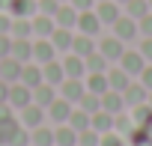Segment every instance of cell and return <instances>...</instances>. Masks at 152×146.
I'll return each instance as SVG.
<instances>
[{"label":"cell","mask_w":152,"mask_h":146,"mask_svg":"<svg viewBox=\"0 0 152 146\" xmlns=\"http://www.w3.org/2000/svg\"><path fill=\"white\" fill-rule=\"evenodd\" d=\"M15 131H18V122H15V116H12V113L0 116V143H9Z\"/></svg>","instance_id":"obj_29"},{"label":"cell","mask_w":152,"mask_h":146,"mask_svg":"<svg viewBox=\"0 0 152 146\" xmlns=\"http://www.w3.org/2000/svg\"><path fill=\"white\" fill-rule=\"evenodd\" d=\"M90 93H96V96H102V93H107L110 87H107V72H90V78H87V84H84Z\"/></svg>","instance_id":"obj_22"},{"label":"cell","mask_w":152,"mask_h":146,"mask_svg":"<svg viewBox=\"0 0 152 146\" xmlns=\"http://www.w3.org/2000/svg\"><path fill=\"white\" fill-rule=\"evenodd\" d=\"M140 54H143V60H152V36H146V39H143Z\"/></svg>","instance_id":"obj_44"},{"label":"cell","mask_w":152,"mask_h":146,"mask_svg":"<svg viewBox=\"0 0 152 146\" xmlns=\"http://www.w3.org/2000/svg\"><path fill=\"white\" fill-rule=\"evenodd\" d=\"M137 30H140V33H143V36H152V12H149V15H143V18H140V24H137Z\"/></svg>","instance_id":"obj_40"},{"label":"cell","mask_w":152,"mask_h":146,"mask_svg":"<svg viewBox=\"0 0 152 146\" xmlns=\"http://www.w3.org/2000/svg\"><path fill=\"white\" fill-rule=\"evenodd\" d=\"M54 99H57V90H54L51 84H45V81H42L39 87H33V104H39V107H45V110H48V104H51Z\"/></svg>","instance_id":"obj_15"},{"label":"cell","mask_w":152,"mask_h":146,"mask_svg":"<svg viewBox=\"0 0 152 146\" xmlns=\"http://www.w3.org/2000/svg\"><path fill=\"white\" fill-rule=\"evenodd\" d=\"M140 84H143V87L152 93V66H146V69L140 72Z\"/></svg>","instance_id":"obj_42"},{"label":"cell","mask_w":152,"mask_h":146,"mask_svg":"<svg viewBox=\"0 0 152 146\" xmlns=\"http://www.w3.org/2000/svg\"><path fill=\"white\" fill-rule=\"evenodd\" d=\"M6 9L12 12V18H30L36 12V0H6Z\"/></svg>","instance_id":"obj_16"},{"label":"cell","mask_w":152,"mask_h":146,"mask_svg":"<svg viewBox=\"0 0 152 146\" xmlns=\"http://www.w3.org/2000/svg\"><path fill=\"white\" fill-rule=\"evenodd\" d=\"M119 3H128V0H119Z\"/></svg>","instance_id":"obj_49"},{"label":"cell","mask_w":152,"mask_h":146,"mask_svg":"<svg viewBox=\"0 0 152 146\" xmlns=\"http://www.w3.org/2000/svg\"><path fill=\"white\" fill-rule=\"evenodd\" d=\"M54 27H57V24H54L51 15H42V12H39V15L33 18V33H36L39 39H48V36L54 33Z\"/></svg>","instance_id":"obj_23"},{"label":"cell","mask_w":152,"mask_h":146,"mask_svg":"<svg viewBox=\"0 0 152 146\" xmlns=\"http://www.w3.org/2000/svg\"><path fill=\"white\" fill-rule=\"evenodd\" d=\"M45 78H42V66H30V63H24V69H21V84H27L30 90L33 87H39Z\"/></svg>","instance_id":"obj_25"},{"label":"cell","mask_w":152,"mask_h":146,"mask_svg":"<svg viewBox=\"0 0 152 146\" xmlns=\"http://www.w3.org/2000/svg\"><path fill=\"white\" fill-rule=\"evenodd\" d=\"M57 9H60V0H36V12H42V15H51L54 18Z\"/></svg>","instance_id":"obj_36"},{"label":"cell","mask_w":152,"mask_h":146,"mask_svg":"<svg viewBox=\"0 0 152 146\" xmlns=\"http://www.w3.org/2000/svg\"><path fill=\"white\" fill-rule=\"evenodd\" d=\"M3 3H6V0H0V6H3Z\"/></svg>","instance_id":"obj_48"},{"label":"cell","mask_w":152,"mask_h":146,"mask_svg":"<svg viewBox=\"0 0 152 146\" xmlns=\"http://www.w3.org/2000/svg\"><path fill=\"white\" fill-rule=\"evenodd\" d=\"M69 3L78 9V12H87V9H93V3H96V0H69Z\"/></svg>","instance_id":"obj_43"},{"label":"cell","mask_w":152,"mask_h":146,"mask_svg":"<svg viewBox=\"0 0 152 146\" xmlns=\"http://www.w3.org/2000/svg\"><path fill=\"white\" fill-rule=\"evenodd\" d=\"M30 146H33V143H30Z\"/></svg>","instance_id":"obj_52"},{"label":"cell","mask_w":152,"mask_h":146,"mask_svg":"<svg viewBox=\"0 0 152 146\" xmlns=\"http://www.w3.org/2000/svg\"><path fill=\"white\" fill-rule=\"evenodd\" d=\"M102 143V134L96 131V128H84V131H78V146H99Z\"/></svg>","instance_id":"obj_35"},{"label":"cell","mask_w":152,"mask_h":146,"mask_svg":"<svg viewBox=\"0 0 152 146\" xmlns=\"http://www.w3.org/2000/svg\"><path fill=\"white\" fill-rule=\"evenodd\" d=\"M99 146H125V143H122V137H116V134L107 131V134H102V143Z\"/></svg>","instance_id":"obj_41"},{"label":"cell","mask_w":152,"mask_h":146,"mask_svg":"<svg viewBox=\"0 0 152 146\" xmlns=\"http://www.w3.org/2000/svg\"><path fill=\"white\" fill-rule=\"evenodd\" d=\"M48 39H51V45H54L57 51H72V42H75V36H72L69 27H54V33H51Z\"/></svg>","instance_id":"obj_14"},{"label":"cell","mask_w":152,"mask_h":146,"mask_svg":"<svg viewBox=\"0 0 152 146\" xmlns=\"http://www.w3.org/2000/svg\"><path fill=\"white\" fill-rule=\"evenodd\" d=\"M9 146H30V134L18 128V131L12 134V140H9Z\"/></svg>","instance_id":"obj_38"},{"label":"cell","mask_w":152,"mask_h":146,"mask_svg":"<svg viewBox=\"0 0 152 146\" xmlns=\"http://www.w3.org/2000/svg\"><path fill=\"white\" fill-rule=\"evenodd\" d=\"M54 24L57 27H75V24H78V9H75L72 3H60V9L54 12Z\"/></svg>","instance_id":"obj_8"},{"label":"cell","mask_w":152,"mask_h":146,"mask_svg":"<svg viewBox=\"0 0 152 146\" xmlns=\"http://www.w3.org/2000/svg\"><path fill=\"white\" fill-rule=\"evenodd\" d=\"M128 84H131V75H128L125 69H113V72H107V87H110V90L122 93Z\"/></svg>","instance_id":"obj_26"},{"label":"cell","mask_w":152,"mask_h":146,"mask_svg":"<svg viewBox=\"0 0 152 146\" xmlns=\"http://www.w3.org/2000/svg\"><path fill=\"white\" fill-rule=\"evenodd\" d=\"M60 3H69V0H60Z\"/></svg>","instance_id":"obj_50"},{"label":"cell","mask_w":152,"mask_h":146,"mask_svg":"<svg viewBox=\"0 0 152 146\" xmlns=\"http://www.w3.org/2000/svg\"><path fill=\"white\" fill-rule=\"evenodd\" d=\"M125 9H128V18H134V21H140L143 15L152 12V9H149V0H128Z\"/></svg>","instance_id":"obj_31"},{"label":"cell","mask_w":152,"mask_h":146,"mask_svg":"<svg viewBox=\"0 0 152 146\" xmlns=\"http://www.w3.org/2000/svg\"><path fill=\"white\" fill-rule=\"evenodd\" d=\"M54 54H57V48L51 45V39H39V42H33V60H36L39 66L51 63V60H54Z\"/></svg>","instance_id":"obj_11"},{"label":"cell","mask_w":152,"mask_h":146,"mask_svg":"<svg viewBox=\"0 0 152 146\" xmlns=\"http://www.w3.org/2000/svg\"><path fill=\"white\" fill-rule=\"evenodd\" d=\"M42 78H45V84H51V87H60L63 81H66V72H63V66L60 63H45L42 66Z\"/></svg>","instance_id":"obj_17"},{"label":"cell","mask_w":152,"mask_h":146,"mask_svg":"<svg viewBox=\"0 0 152 146\" xmlns=\"http://www.w3.org/2000/svg\"><path fill=\"white\" fill-rule=\"evenodd\" d=\"M149 9H152V0H149Z\"/></svg>","instance_id":"obj_51"},{"label":"cell","mask_w":152,"mask_h":146,"mask_svg":"<svg viewBox=\"0 0 152 146\" xmlns=\"http://www.w3.org/2000/svg\"><path fill=\"white\" fill-rule=\"evenodd\" d=\"M90 113L87 110H72V116H69V125L75 128V131H84V128H90Z\"/></svg>","instance_id":"obj_34"},{"label":"cell","mask_w":152,"mask_h":146,"mask_svg":"<svg viewBox=\"0 0 152 146\" xmlns=\"http://www.w3.org/2000/svg\"><path fill=\"white\" fill-rule=\"evenodd\" d=\"M119 69H125L128 75H140V72L146 69V60H143L140 51H122V57H119Z\"/></svg>","instance_id":"obj_5"},{"label":"cell","mask_w":152,"mask_h":146,"mask_svg":"<svg viewBox=\"0 0 152 146\" xmlns=\"http://www.w3.org/2000/svg\"><path fill=\"white\" fill-rule=\"evenodd\" d=\"M9 57H15L18 63H30L33 60V42H27V39H12V54Z\"/></svg>","instance_id":"obj_21"},{"label":"cell","mask_w":152,"mask_h":146,"mask_svg":"<svg viewBox=\"0 0 152 146\" xmlns=\"http://www.w3.org/2000/svg\"><path fill=\"white\" fill-rule=\"evenodd\" d=\"M72 110H75V107H72V101H66L63 96H57V99H54V101L48 104V116H51V119H54L57 125H63V122H69V116H72Z\"/></svg>","instance_id":"obj_3"},{"label":"cell","mask_w":152,"mask_h":146,"mask_svg":"<svg viewBox=\"0 0 152 146\" xmlns=\"http://www.w3.org/2000/svg\"><path fill=\"white\" fill-rule=\"evenodd\" d=\"M60 93H63V99H66V101L78 104V101H81V96L87 93V87H84V81H81V78H66V81L60 84Z\"/></svg>","instance_id":"obj_4"},{"label":"cell","mask_w":152,"mask_h":146,"mask_svg":"<svg viewBox=\"0 0 152 146\" xmlns=\"http://www.w3.org/2000/svg\"><path fill=\"white\" fill-rule=\"evenodd\" d=\"M84 66H87V72H104V69H107V60H104V54L96 48L90 57H84Z\"/></svg>","instance_id":"obj_33"},{"label":"cell","mask_w":152,"mask_h":146,"mask_svg":"<svg viewBox=\"0 0 152 146\" xmlns=\"http://www.w3.org/2000/svg\"><path fill=\"white\" fill-rule=\"evenodd\" d=\"M15 39H27L33 33V21L30 18H12V30H9Z\"/></svg>","instance_id":"obj_32"},{"label":"cell","mask_w":152,"mask_h":146,"mask_svg":"<svg viewBox=\"0 0 152 146\" xmlns=\"http://www.w3.org/2000/svg\"><path fill=\"white\" fill-rule=\"evenodd\" d=\"M6 101H9V84L0 81V104H6Z\"/></svg>","instance_id":"obj_46"},{"label":"cell","mask_w":152,"mask_h":146,"mask_svg":"<svg viewBox=\"0 0 152 146\" xmlns=\"http://www.w3.org/2000/svg\"><path fill=\"white\" fill-rule=\"evenodd\" d=\"M21 69H24V63H18L15 57H3V60H0V81L18 84L21 81Z\"/></svg>","instance_id":"obj_2"},{"label":"cell","mask_w":152,"mask_h":146,"mask_svg":"<svg viewBox=\"0 0 152 146\" xmlns=\"http://www.w3.org/2000/svg\"><path fill=\"white\" fill-rule=\"evenodd\" d=\"M146 87L143 84H128L125 90H122V99H125V104H131V107H137V104H143L146 101Z\"/></svg>","instance_id":"obj_18"},{"label":"cell","mask_w":152,"mask_h":146,"mask_svg":"<svg viewBox=\"0 0 152 146\" xmlns=\"http://www.w3.org/2000/svg\"><path fill=\"white\" fill-rule=\"evenodd\" d=\"M9 30H12V18L0 12V33H9Z\"/></svg>","instance_id":"obj_45"},{"label":"cell","mask_w":152,"mask_h":146,"mask_svg":"<svg viewBox=\"0 0 152 146\" xmlns=\"http://www.w3.org/2000/svg\"><path fill=\"white\" fill-rule=\"evenodd\" d=\"M99 51H102V54H104V60L110 63V60H119L125 48H122V39H116V36H107V39H102V42H99Z\"/></svg>","instance_id":"obj_10"},{"label":"cell","mask_w":152,"mask_h":146,"mask_svg":"<svg viewBox=\"0 0 152 146\" xmlns=\"http://www.w3.org/2000/svg\"><path fill=\"white\" fill-rule=\"evenodd\" d=\"M96 15H99V21H102V24H113V21L119 18V6L113 3V0H99Z\"/></svg>","instance_id":"obj_20"},{"label":"cell","mask_w":152,"mask_h":146,"mask_svg":"<svg viewBox=\"0 0 152 146\" xmlns=\"http://www.w3.org/2000/svg\"><path fill=\"white\" fill-rule=\"evenodd\" d=\"M27 104H33V90L27 87V84H9V107H15V110H24Z\"/></svg>","instance_id":"obj_1"},{"label":"cell","mask_w":152,"mask_h":146,"mask_svg":"<svg viewBox=\"0 0 152 146\" xmlns=\"http://www.w3.org/2000/svg\"><path fill=\"white\" fill-rule=\"evenodd\" d=\"M122 107H125V99H122V93H116V90H107V93H102V110H107V113H122Z\"/></svg>","instance_id":"obj_12"},{"label":"cell","mask_w":152,"mask_h":146,"mask_svg":"<svg viewBox=\"0 0 152 146\" xmlns=\"http://www.w3.org/2000/svg\"><path fill=\"white\" fill-rule=\"evenodd\" d=\"M90 128H96L99 134H107V131H113V113H107V110H99V113H93V119H90Z\"/></svg>","instance_id":"obj_24"},{"label":"cell","mask_w":152,"mask_h":146,"mask_svg":"<svg viewBox=\"0 0 152 146\" xmlns=\"http://www.w3.org/2000/svg\"><path fill=\"white\" fill-rule=\"evenodd\" d=\"M9 54H12V39H9V33H0V60Z\"/></svg>","instance_id":"obj_39"},{"label":"cell","mask_w":152,"mask_h":146,"mask_svg":"<svg viewBox=\"0 0 152 146\" xmlns=\"http://www.w3.org/2000/svg\"><path fill=\"white\" fill-rule=\"evenodd\" d=\"M54 146H78V131H75L69 122L54 128Z\"/></svg>","instance_id":"obj_9"},{"label":"cell","mask_w":152,"mask_h":146,"mask_svg":"<svg viewBox=\"0 0 152 146\" xmlns=\"http://www.w3.org/2000/svg\"><path fill=\"white\" fill-rule=\"evenodd\" d=\"M78 104H81V110H87V113L93 116V113H99V110H102V96H96V93H90V90H87V93L81 96V101H78Z\"/></svg>","instance_id":"obj_30"},{"label":"cell","mask_w":152,"mask_h":146,"mask_svg":"<svg viewBox=\"0 0 152 146\" xmlns=\"http://www.w3.org/2000/svg\"><path fill=\"white\" fill-rule=\"evenodd\" d=\"M146 104H149V107H152V93H149V96H146Z\"/></svg>","instance_id":"obj_47"},{"label":"cell","mask_w":152,"mask_h":146,"mask_svg":"<svg viewBox=\"0 0 152 146\" xmlns=\"http://www.w3.org/2000/svg\"><path fill=\"white\" fill-rule=\"evenodd\" d=\"M63 72H66V78H84V75H87L84 57H78V54H69V57L63 60Z\"/></svg>","instance_id":"obj_13"},{"label":"cell","mask_w":152,"mask_h":146,"mask_svg":"<svg viewBox=\"0 0 152 146\" xmlns=\"http://www.w3.org/2000/svg\"><path fill=\"white\" fill-rule=\"evenodd\" d=\"M93 51H96L93 36H84V33H78V36H75V42H72V54H78V57H90Z\"/></svg>","instance_id":"obj_27"},{"label":"cell","mask_w":152,"mask_h":146,"mask_svg":"<svg viewBox=\"0 0 152 146\" xmlns=\"http://www.w3.org/2000/svg\"><path fill=\"white\" fill-rule=\"evenodd\" d=\"M113 36L122 39V42H131V39L137 36V24H134V18H128V15L122 18V15H119V18L113 21Z\"/></svg>","instance_id":"obj_7"},{"label":"cell","mask_w":152,"mask_h":146,"mask_svg":"<svg viewBox=\"0 0 152 146\" xmlns=\"http://www.w3.org/2000/svg\"><path fill=\"white\" fill-rule=\"evenodd\" d=\"M113 128H116V131H122V134H131V131H134V122H131L128 116L116 113V116H113Z\"/></svg>","instance_id":"obj_37"},{"label":"cell","mask_w":152,"mask_h":146,"mask_svg":"<svg viewBox=\"0 0 152 146\" xmlns=\"http://www.w3.org/2000/svg\"><path fill=\"white\" fill-rule=\"evenodd\" d=\"M30 143L33 146H54V131L45 125H36V128H30Z\"/></svg>","instance_id":"obj_28"},{"label":"cell","mask_w":152,"mask_h":146,"mask_svg":"<svg viewBox=\"0 0 152 146\" xmlns=\"http://www.w3.org/2000/svg\"><path fill=\"white\" fill-rule=\"evenodd\" d=\"M75 27H78L84 36H96L102 30V21H99V15L93 9H87V12H78V24H75Z\"/></svg>","instance_id":"obj_6"},{"label":"cell","mask_w":152,"mask_h":146,"mask_svg":"<svg viewBox=\"0 0 152 146\" xmlns=\"http://www.w3.org/2000/svg\"><path fill=\"white\" fill-rule=\"evenodd\" d=\"M21 122H24L27 128L42 125V122H45V107H39V104H27V107L21 110Z\"/></svg>","instance_id":"obj_19"}]
</instances>
